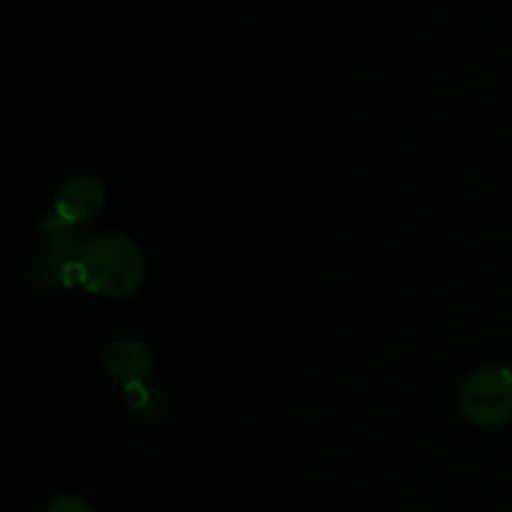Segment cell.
Returning a JSON list of instances; mask_svg holds the SVG:
<instances>
[{
    "label": "cell",
    "instance_id": "obj_7",
    "mask_svg": "<svg viewBox=\"0 0 512 512\" xmlns=\"http://www.w3.org/2000/svg\"><path fill=\"white\" fill-rule=\"evenodd\" d=\"M45 512H93V508H90V503L85 498L68 493V495H58Z\"/></svg>",
    "mask_w": 512,
    "mask_h": 512
},
{
    "label": "cell",
    "instance_id": "obj_2",
    "mask_svg": "<svg viewBox=\"0 0 512 512\" xmlns=\"http://www.w3.org/2000/svg\"><path fill=\"white\" fill-rule=\"evenodd\" d=\"M85 235L78 223L50 213L40 223V253L30 265V278L40 288H65L80 280V258L85 250Z\"/></svg>",
    "mask_w": 512,
    "mask_h": 512
},
{
    "label": "cell",
    "instance_id": "obj_4",
    "mask_svg": "<svg viewBox=\"0 0 512 512\" xmlns=\"http://www.w3.org/2000/svg\"><path fill=\"white\" fill-rule=\"evenodd\" d=\"M103 368L108 378L123 390L138 388L148 383L153 373L150 350L135 338H115L103 350Z\"/></svg>",
    "mask_w": 512,
    "mask_h": 512
},
{
    "label": "cell",
    "instance_id": "obj_1",
    "mask_svg": "<svg viewBox=\"0 0 512 512\" xmlns=\"http://www.w3.org/2000/svg\"><path fill=\"white\" fill-rule=\"evenodd\" d=\"M80 283L103 298H128L145 283V255L125 233H100L85 243Z\"/></svg>",
    "mask_w": 512,
    "mask_h": 512
},
{
    "label": "cell",
    "instance_id": "obj_5",
    "mask_svg": "<svg viewBox=\"0 0 512 512\" xmlns=\"http://www.w3.org/2000/svg\"><path fill=\"white\" fill-rule=\"evenodd\" d=\"M105 203V188L93 175H73L65 180V185L58 193L55 213L70 223H85L93 218Z\"/></svg>",
    "mask_w": 512,
    "mask_h": 512
},
{
    "label": "cell",
    "instance_id": "obj_3",
    "mask_svg": "<svg viewBox=\"0 0 512 512\" xmlns=\"http://www.w3.org/2000/svg\"><path fill=\"white\" fill-rule=\"evenodd\" d=\"M460 413L478 428H500L512 420V373L495 365L475 368L460 385Z\"/></svg>",
    "mask_w": 512,
    "mask_h": 512
},
{
    "label": "cell",
    "instance_id": "obj_6",
    "mask_svg": "<svg viewBox=\"0 0 512 512\" xmlns=\"http://www.w3.org/2000/svg\"><path fill=\"white\" fill-rule=\"evenodd\" d=\"M125 395H128L130 408L143 420L158 423V420H165V415H168V398L160 390H150L145 385H138V388L125 390Z\"/></svg>",
    "mask_w": 512,
    "mask_h": 512
}]
</instances>
